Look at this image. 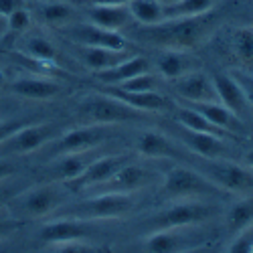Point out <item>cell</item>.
Here are the masks:
<instances>
[{
	"label": "cell",
	"mask_w": 253,
	"mask_h": 253,
	"mask_svg": "<svg viewBox=\"0 0 253 253\" xmlns=\"http://www.w3.org/2000/svg\"><path fill=\"white\" fill-rule=\"evenodd\" d=\"M215 25L213 10L199 16H182V18H164L156 25H142L134 35L148 45L162 49L184 51L199 45L211 33Z\"/></svg>",
	"instance_id": "6da1fadb"
},
{
	"label": "cell",
	"mask_w": 253,
	"mask_h": 253,
	"mask_svg": "<svg viewBox=\"0 0 253 253\" xmlns=\"http://www.w3.org/2000/svg\"><path fill=\"white\" fill-rule=\"evenodd\" d=\"M134 193H97L95 197L59 207L53 215L57 217H73V219H85V221H97V219H120L128 215L134 209Z\"/></svg>",
	"instance_id": "7a4b0ae2"
},
{
	"label": "cell",
	"mask_w": 253,
	"mask_h": 253,
	"mask_svg": "<svg viewBox=\"0 0 253 253\" xmlns=\"http://www.w3.org/2000/svg\"><path fill=\"white\" fill-rule=\"evenodd\" d=\"M65 199H67V184L57 180L35 188H23L10 203L16 205L18 215L39 219L53 215L59 207L65 205Z\"/></svg>",
	"instance_id": "3957f363"
},
{
	"label": "cell",
	"mask_w": 253,
	"mask_h": 253,
	"mask_svg": "<svg viewBox=\"0 0 253 253\" xmlns=\"http://www.w3.org/2000/svg\"><path fill=\"white\" fill-rule=\"evenodd\" d=\"M217 184L211 182L205 174L195 172L191 168L176 166L166 174L162 182V195L168 199H197V197H209L217 193Z\"/></svg>",
	"instance_id": "277c9868"
},
{
	"label": "cell",
	"mask_w": 253,
	"mask_h": 253,
	"mask_svg": "<svg viewBox=\"0 0 253 253\" xmlns=\"http://www.w3.org/2000/svg\"><path fill=\"white\" fill-rule=\"evenodd\" d=\"M81 114L89 118L91 124H122V122H132V120H140L144 116V112H138L130 105H126L124 101L108 95V93H95L89 95L81 101Z\"/></svg>",
	"instance_id": "5b68a950"
},
{
	"label": "cell",
	"mask_w": 253,
	"mask_h": 253,
	"mask_svg": "<svg viewBox=\"0 0 253 253\" xmlns=\"http://www.w3.org/2000/svg\"><path fill=\"white\" fill-rule=\"evenodd\" d=\"M59 136L57 124H25L14 134H10L4 142H0V154H29L43 148Z\"/></svg>",
	"instance_id": "8992f818"
},
{
	"label": "cell",
	"mask_w": 253,
	"mask_h": 253,
	"mask_svg": "<svg viewBox=\"0 0 253 253\" xmlns=\"http://www.w3.org/2000/svg\"><path fill=\"white\" fill-rule=\"evenodd\" d=\"M203 174L211 182H215L219 188L229 191V193L247 195L249 191H253V170H249V168H245L237 162L213 158L205 166Z\"/></svg>",
	"instance_id": "52a82bcc"
},
{
	"label": "cell",
	"mask_w": 253,
	"mask_h": 253,
	"mask_svg": "<svg viewBox=\"0 0 253 253\" xmlns=\"http://www.w3.org/2000/svg\"><path fill=\"white\" fill-rule=\"evenodd\" d=\"M112 136V126L108 124H89L73 128L69 132H63L57 136V140L49 142L53 156H61L67 152H83V150H93L99 144H103Z\"/></svg>",
	"instance_id": "ba28073f"
},
{
	"label": "cell",
	"mask_w": 253,
	"mask_h": 253,
	"mask_svg": "<svg viewBox=\"0 0 253 253\" xmlns=\"http://www.w3.org/2000/svg\"><path fill=\"white\" fill-rule=\"evenodd\" d=\"M211 215H213V209L207 203H193V199H188V203H178L156 213L154 219L148 221V231L152 233V231H162V229L191 227L207 221Z\"/></svg>",
	"instance_id": "9c48e42d"
},
{
	"label": "cell",
	"mask_w": 253,
	"mask_h": 253,
	"mask_svg": "<svg viewBox=\"0 0 253 253\" xmlns=\"http://www.w3.org/2000/svg\"><path fill=\"white\" fill-rule=\"evenodd\" d=\"M132 160L130 154H110V156H97L93 158L87 168L83 170L77 178L65 182L69 191H87V188H95L103 184L105 180H110L124 164H128Z\"/></svg>",
	"instance_id": "30bf717a"
},
{
	"label": "cell",
	"mask_w": 253,
	"mask_h": 253,
	"mask_svg": "<svg viewBox=\"0 0 253 253\" xmlns=\"http://www.w3.org/2000/svg\"><path fill=\"white\" fill-rule=\"evenodd\" d=\"M95 231V225L85 219H73V217H57L55 221L43 225L39 231V239L45 245H55L63 241L73 239H87Z\"/></svg>",
	"instance_id": "8fae6325"
},
{
	"label": "cell",
	"mask_w": 253,
	"mask_h": 253,
	"mask_svg": "<svg viewBox=\"0 0 253 253\" xmlns=\"http://www.w3.org/2000/svg\"><path fill=\"white\" fill-rule=\"evenodd\" d=\"M65 35L77 45H85V47H108V49H128L126 39L118 31H108L95 27L91 23H77L65 27Z\"/></svg>",
	"instance_id": "7c38bea8"
},
{
	"label": "cell",
	"mask_w": 253,
	"mask_h": 253,
	"mask_svg": "<svg viewBox=\"0 0 253 253\" xmlns=\"http://www.w3.org/2000/svg\"><path fill=\"white\" fill-rule=\"evenodd\" d=\"M150 178H152V174L148 168L130 160L128 164H124L110 180H105L103 184H99L95 188H97V193H136L140 188L148 186Z\"/></svg>",
	"instance_id": "4fadbf2b"
},
{
	"label": "cell",
	"mask_w": 253,
	"mask_h": 253,
	"mask_svg": "<svg viewBox=\"0 0 253 253\" xmlns=\"http://www.w3.org/2000/svg\"><path fill=\"white\" fill-rule=\"evenodd\" d=\"M61 89H63L61 83L49 77H20L8 85V91L12 95L25 97V99H37V101L53 99L55 95L61 93Z\"/></svg>",
	"instance_id": "5bb4252c"
},
{
	"label": "cell",
	"mask_w": 253,
	"mask_h": 253,
	"mask_svg": "<svg viewBox=\"0 0 253 253\" xmlns=\"http://www.w3.org/2000/svg\"><path fill=\"white\" fill-rule=\"evenodd\" d=\"M176 93L191 101V103H211V101H219L215 83L211 77L205 73H195V75H182L176 83Z\"/></svg>",
	"instance_id": "9a60e30c"
},
{
	"label": "cell",
	"mask_w": 253,
	"mask_h": 253,
	"mask_svg": "<svg viewBox=\"0 0 253 253\" xmlns=\"http://www.w3.org/2000/svg\"><path fill=\"white\" fill-rule=\"evenodd\" d=\"M101 91L124 101L126 105H130V108H134L138 112H144V114L146 112H162L168 105V99L162 93H158L156 89H152V91H126V89H120L116 85H105Z\"/></svg>",
	"instance_id": "2e32d148"
},
{
	"label": "cell",
	"mask_w": 253,
	"mask_h": 253,
	"mask_svg": "<svg viewBox=\"0 0 253 253\" xmlns=\"http://www.w3.org/2000/svg\"><path fill=\"white\" fill-rule=\"evenodd\" d=\"M95 148L93 150H83V152H67V154H61V156H55L53 162H51V168L49 172L55 180L59 182H69L73 178H77L83 170L87 168V164L97 158L95 154Z\"/></svg>",
	"instance_id": "e0dca14e"
},
{
	"label": "cell",
	"mask_w": 253,
	"mask_h": 253,
	"mask_svg": "<svg viewBox=\"0 0 253 253\" xmlns=\"http://www.w3.org/2000/svg\"><path fill=\"white\" fill-rule=\"evenodd\" d=\"M146 71H150V61L146 57H126L110 69L95 71V77L103 85H118V83H124L126 79H132Z\"/></svg>",
	"instance_id": "ac0fdd59"
},
{
	"label": "cell",
	"mask_w": 253,
	"mask_h": 253,
	"mask_svg": "<svg viewBox=\"0 0 253 253\" xmlns=\"http://www.w3.org/2000/svg\"><path fill=\"white\" fill-rule=\"evenodd\" d=\"M77 57L85 67L93 71H103L118 65L120 61H124L128 55V49H108V47H85L77 45Z\"/></svg>",
	"instance_id": "d6986e66"
},
{
	"label": "cell",
	"mask_w": 253,
	"mask_h": 253,
	"mask_svg": "<svg viewBox=\"0 0 253 253\" xmlns=\"http://www.w3.org/2000/svg\"><path fill=\"white\" fill-rule=\"evenodd\" d=\"M136 150L140 156L144 158H178V148L168 140L164 134L156 132V130H148L142 132L138 142H136Z\"/></svg>",
	"instance_id": "ffe728a7"
},
{
	"label": "cell",
	"mask_w": 253,
	"mask_h": 253,
	"mask_svg": "<svg viewBox=\"0 0 253 253\" xmlns=\"http://www.w3.org/2000/svg\"><path fill=\"white\" fill-rule=\"evenodd\" d=\"M89 23L108 31H120L132 23V14L128 6H105V4H93V8L87 10Z\"/></svg>",
	"instance_id": "44dd1931"
},
{
	"label": "cell",
	"mask_w": 253,
	"mask_h": 253,
	"mask_svg": "<svg viewBox=\"0 0 253 253\" xmlns=\"http://www.w3.org/2000/svg\"><path fill=\"white\" fill-rule=\"evenodd\" d=\"M213 83H215L219 101L225 108H229L237 116H243L247 110V101H245V95L239 87V83L235 81V77L233 75H217L213 79Z\"/></svg>",
	"instance_id": "7402d4cb"
},
{
	"label": "cell",
	"mask_w": 253,
	"mask_h": 253,
	"mask_svg": "<svg viewBox=\"0 0 253 253\" xmlns=\"http://www.w3.org/2000/svg\"><path fill=\"white\" fill-rule=\"evenodd\" d=\"M184 144L191 148L193 152H197L199 156L213 160V158H223V154L227 152V146L223 144V138L213 136V134H203V132H193L186 130L182 134Z\"/></svg>",
	"instance_id": "603a6c76"
},
{
	"label": "cell",
	"mask_w": 253,
	"mask_h": 253,
	"mask_svg": "<svg viewBox=\"0 0 253 253\" xmlns=\"http://www.w3.org/2000/svg\"><path fill=\"white\" fill-rule=\"evenodd\" d=\"M195 110H199L209 122L223 128L225 132H239L241 130V120L237 114H233L221 101H211V103H191Z\"/></svg>",
	"instance_id": "cb8c5ba5"
},
{
	"label": "cell",
	"mask_w": 253,
	"mask_h": 253,
	"mask_svg": "<svg viewBox=\"0 0 253 253\" xmlns=\"http://www.w3.org/2000/svg\"><path fill=\"white\" fill-rule=\"evenodd\" d=\"M176 120H178V124L184 126L186 130H193V132L213 134V136H219V138H225L229 134L223 128H219V126H215L213 122H209L199 110L193 108V105H188V108H178L176 110Z\"/></svg>",
	"instance_id": "d4e9b609"
},
{
	"label": "cell",
	"mask_w": 253,
	"mask_h": 253,
	"mask_svg": "<svg viewBox=\"0 0 253 253\" xmlns=\"http://www.w3.org/2000/svg\"><path fill=\"white\" fill-rule=\"evenodd\" d=\"M23 55L33 59L39 65H55L57 61V49L53 47L51 41H47L41 35H31L23 41Z\"/></svg>",
	"instance_id": "484cf974"
},
{
	"label": "cell",
	"mask_w": 253,
	"mask_h": 253,
	"mask_svg": "<svg viewBox=\"0 0 253 253\" xmlns=\"http://www.w3.org/2000/svg\"><path fill=\"white\" fill-rule=\"evenodd\" d=\"M37 14L41 18V23L53 25V27H67L71 20L75 18V8L67 2H39L37 4Z\"/></svg>",
	"instance_id": "4316f807"
},
{
	"label": "cell",
	"mask_w": 253,
	"mask_h": 253,
	"mask_svg": "<svg viewBox=\"0 0 253 253\" xmlns=\"http://www.w3.org/2000/svg\"><path fill=\"white\" fill-rule=\"evenodd\" d=\"M191 69V61L182 51L176 49H166L158 57V71L168 79H180Z\"/></svg>",
	"instance_id": "83f0119b"
},
{
	"label": "cell",
	"mask_w": 253,
	"mask_h": 253,
	"mask_svg": "<svg viewBox=\"0 0 253 253\" xmlns=\"http://www.w3.org/2000/svg\"><path fill=\"white\" fill-rule=\"evenodd\" d=\"M126 6L140 25H156L164 18V4L160 0H130Z\"/></svg>",
	"instance_id": "f1b7e54d"
},
{
	"label": "cell",
	"mask_w": 253,
	"mask_h": 253,
	"mask_svg": "<svg viewBox=\"0 0 253 253\" xmlns=\"http://www.w3.org/2000/svg\"><path fill=\"white\" fill-rule=\"evenodd\" d=\"M213 4H215V0H178L174 4H164V18L199 16V14L213 10Z\"/></svg>",
	"instance_id": "f546056e"
},
{
	"label": "cell",
	"mask_w": 253,
	"mask_h": 253,
	"mask_svg": "<svg viewBox=\"0 0 253 253\" xmlns=\"http://www.w3.org/2000/svg\"><path fill=\"white\" fill-rule=\"evenodd\" d=\"M144 247L146 251H152V253H172L180 249V239L174 233V229L152 231V235L146 237Z\"/></svg>",
	"instance_id": "4dcf8cb0"
},
{
	"label": "cell",
	"mask_w": 253,
	"mask_h": 253,
	"mask_svg": "<svg viewBox=\"0 0 253 253\" xmlns=\"http://www.w3.org/2000/svg\"><path fill=\"white\" fill-rule=\"evenodd\" d=\"M251 223H253V199H245L231 209L227 225L231 233H239L241 229H245Z\"/></svg>",
	"instance_id": "1f68e13d"
},
{
	"label": "cell",
	"mask_w": 253,
	"mask_h": 253,
	"mask_svg": "<svg viewBox=\"0 0 253 253\" xmlns=\"http://www.w3.org/2000/svg\"><path fill=\"white\" fill-rule=\"evenodd\" d=\"M233 51L243 63L253 65V27H241L233 33Z\"/></svg>",
	"instance_id": "d6a6232c"
},
{
	"label": "cell",
	"mask_w": 253,
	"mask_h": 253,
	"mask_svg": "<svg viewBox=\"0 0 253 253\" xmlns=\"http://www.w3.org/2000/svg\"><path fill=\"white\" fill-rule=\"evenodd\" d=\"M116 87L126 89V91H152V89H156V77L150 71H146L132 79H126L124 83H118Z\"/></svg>",
	"instance_id": "836d02e7"
},
{
	"label": "cell",
	"mask_w": 253,
	"mask_h": 253,
	"mask_svg": "<svg viewBox=\"0 0 253 253\" xmlns=\"http://www.w3.org/2000/svg\"><path fill=\"white\" fill-rule=\"evenodd\" d=\"M6 18H8V31H12V33H25L33 25V14L25 6H18Z\"/></svg>",
	"instance_id": "e575fe53"
},
{
	"label": "cell",
	"mask_w": 253,
	"mask_h": 253,
	"mask_svg": "<svg viewBox=\"0 0 253 253\" xmlns=\"http://www.w3.org/2000/svg\"><path fill=\"white\" fill-rule=\"evenodd\" d=\"M47 247H51V251H57V253H93V251H99L87 239L63 241V243H55V245H47Z\"/></svg>",
	"instance_id": "d590c367"
},
{
	"label": "cell",
	"mask_w": 253,
	"mask_h": 253,
	"mask_svg": "<svg viewBox=\"0 0 253 253\" xmlns=\"http://www.w3.org/2000/svg\"><path fill=\"white\" fill-rule=\"evenodd\" d=\"M20 219L12 213H8V207L4 209H0V241H4L8 239L10 235H14L16 231L20 229Z\"/></svg>",
	"instance_id": "8d00e7d4"
},
{
	"label": "cell",
	"mask_w": 253,
	"mask_h": 253,
	"mask_svg": "<svg viewBox=\"0 0 253 253\" xmlns=\"http://www.w3.org/2000/svg\"><path fill=\"white\" fill-rule=\"evenodd\" d=\"M229 251H233V253H247V251H253V223L239 231V237H237L233 243H231Z\"/></svg>",
	"instance_id": "74e56055"
},
{
	"label": "cell",
	"mask_w": 253,
	"mask_h": 253,
	"mask_svg": "<svg viewBox=\"0 0 253 253\" xmlns=\"http://www.w3.org/2000/svg\"><path fill=\"white\" fill-rule=\"evenodd\" d=\"M233 77H235V81L239 83V87H241V91H243V95H245L247 105H251V108H253V75L235 73Z\"/></svg>",
	"instance_id": "f35d334b"
},
{
	"label": "cell",
	"mask_w": 253,
	"mask_h": 253,
	"mask_svg": "<svg viewBox=\"0 0 253 253\" xmlns=\"http://www.w3.org/2000/svg\"><path fill=\"white\" fill-rule=\"evenodd\" d=\"M27 120H0V142H4L10 134H14L18 128H23Z\"/></svg>",
	"instance_id": "ab89813d"
},
{
	"label": "cell",
	"mask_w": 253,
	"mask_h": 253,
	"mask_svg": "<svg viewBox=\"0 0 253 253\" xmlns=\"http://www.w3.org/2000/svg\"><path fill=\"white\" fill-rule=\"evenodd\" d=\"M18 193H20V191H18V188L14 191L12 184L8 182V178H6V180H0V209L8 207V205H10V201H12Z\"/></svg>",
	"instance_id": "60d3db41"
},
{
	"label": "cell",
	"mask_w": 253,
	"mask_h": 253,
	"mask_svg": "<svg viewBox=\"0 0 253 253\" xmlns=\"http://www.w3.org/2000/svg\"><path fill=\"white\" fill-rule=\"evenodd\" d=\"M16 172V166L4 158H0V180H6Z\"/></svg>",
	"instance_id": "b9f144b4"
},
{
	"label": "cell",
	"mask_w": 253,
	"mask_h": 253,
	"mask_svg": "<svg viewBox=\"0 0 253 253\" xmlns=\"http://www.w3.org/2000/svg\"><path fill=\"white\" fill-rule=\"evenodd\" d=\"M18 6H23V0H0V14L8 16Z\"/></svg>",
	"instance_id": "7bdbcfd3"
},
{
	"label": "cell",
	"mask_w": 253,
	"mask_h": 253,
	"mask_svg": "<svg viewBox=\"0 0 253 253\" xmlns=\"http://www.w3.org/2000/svg\"><path fill=\"white\" fill-rule=\"evenodd\" d=\"M93 4H105V6H126L130 0H91Z\"/></svg>",
	"instance_id": "ee69618b"
},
{
	"label": "cell",
	"mask_w": 253,
	"mask_h": 253,
	"mask_svg": "<svg viewBox=\"0 0 253 253\" xmlns=\"http://www.w3.org/2000/svg\"><path fill=\"white\" fill-rule=\"evenodd\" d=\"M8 33V18L4 14H0V37H4Z\"/></svg>",
	"instance_id": "f6af8a7d"
},
{
	"label": "cell",
	"mask_w": 253,
	"mask_h": 253,
	"mask_svg": "<svg viewBox=\"0 0 253 253\" xmlns=\"http://www.w3.org/2000/svg\"><path fill=\"white\" fill-rule=\"evenodd\" d=\"M245 162H247V166H249L251 170H253V150H249V152H247V156H245Z\"/></svg>",
	"instance_id": "bcb514c9"
},
{
	"label": "cell",
	"mask_w": 253,
	"mask_h": 253,
	"mask_svg": "<svg viewBox=\"0 0 253 253\" xmlns=\"http://www.w3.org/2000/svg\"><path fill=\"white\" fill-rule=\"evenodd\" d=\"M6 85V75H4V71L2 69H0V89H2Z\"/></svg>",
	"instance_id": "7dc6e473"
},
{
	"label": "cell",
	"mask_w": 253,
	"mask_h": 253,
	"mask_svg": "<svg viewBox=\"0 0 253 253\" xmlns=\"http://www.w3.org/2000/svg\"><path fill=\"white\" fill-rule=\"evenodd\" d=\"M162 4H174V2H178V0H160Z\"/></svg>",
	"instance_id": "c3c4849f"
}]
</instances>
